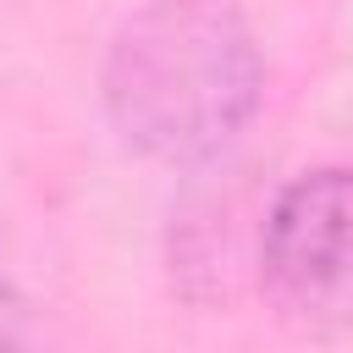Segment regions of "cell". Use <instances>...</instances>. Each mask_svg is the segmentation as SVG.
I'll use <instances>...</instances> for the list:
<instances>
[{"mask_svg":"<svg viewBox=\"0 0 353 353\" xmlns=\"http://www.w3.org/2000/svg\"><path fill=\"white\" fill-rule=\"evenodd\" d=\"M265 94V50L232 0H149L99 72V99L132 154L199 165L221 154Z\"/></svg>","mask_w":353,"mask_h":353,"instance_id":"cell-1","label":"cell"},{"mask_svg":"<svg viewBox=\"0 0 353 353\" xmlns=\"http://www.w3.org/2000/svg\"><path fill=\"white\" fill-rule=\"evenodd\" d=\"M259 298L303 342H331L353 325V165L298 171L270 199Z\"/></svg>","mask_w":353,"mask_h":353,"instance_id":"cell-2","label":"cell"}]
</instances>
